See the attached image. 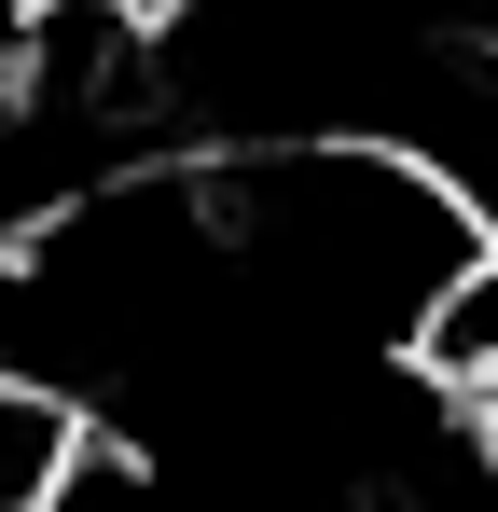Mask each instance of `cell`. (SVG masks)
<instances>
[{
  "label": "cell",
  "instance_id": "obj_1",
  "mask_svg": "<svg viewBox=\"0 0 498 512\" xmlns=\"http://www.w3.org/2000/svg\"><path fill=\"white\" fill-rule=\"evenodd\" d=\"M83 471H97V429H83L56 388L0 374V512H70Z\"/></svg>",
  "mask_w": 498,
  "mask_h": 512
}]
</instances>
